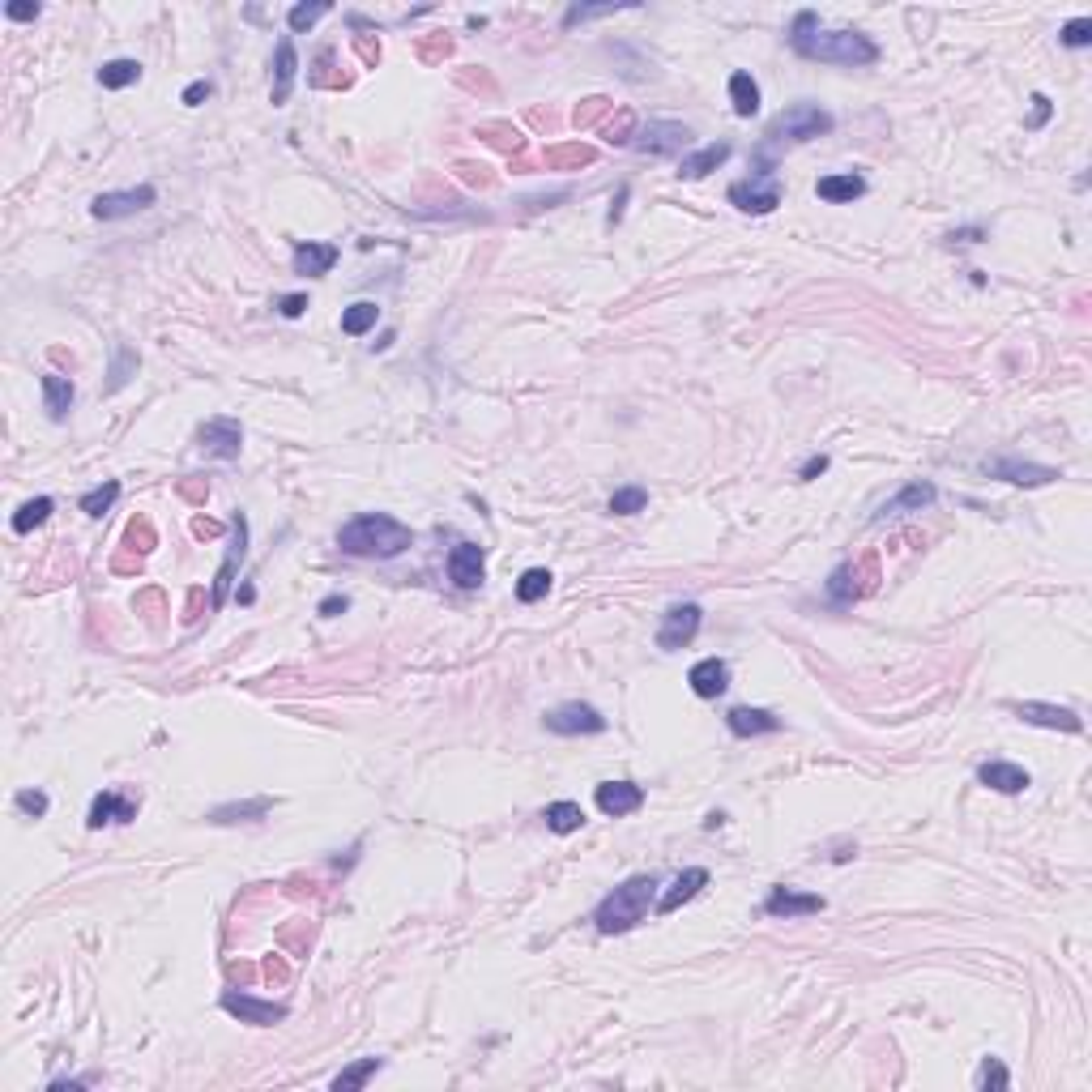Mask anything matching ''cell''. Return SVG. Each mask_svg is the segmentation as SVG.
I'll return each instance as SVG.
<instances>
[{
  "label": "cell",
  "instance_id": "cell-1",
  "mask_svg": "<svg viewBox=\"0 0 1092 1092\" xmlns=\"http://www.w3.org/2000/svg\"><path fill=\"white\" fill-rule=\"evenodd\" d=\"M790 47L802 56V60L841 64V69H866V64L880 60V47H875V39L858 35V30H824L811 9H802L798 18H794Z\"/></svg>",
  "mask_w": 1092,
  "mask_h": 1092
},
{
  "label": "cell",
  "instance_id": "cell-2",
  "mask_svg": "<svg viewBox=\"0 0 1092 1092\" xmlns=\"http://www.w3.org/2000/svg\"><path fill=\"white\" fill-rule=\"evenodd\" d=\"M338 546L359 560H393V555L414 546V533L389 512H363L338 529Z\"/></svg>",
  "mask_w": 1092,
  "mask_h": 1092
},
{
  "label": "cell",
  "instance_id": "cell-3",
  "mask_svg": "<svg viewBox=\"0 0 1092 1092\" xmlns=\"http://www.w3.org/2000/svg\"><path fill=\"white\" fill-rule=\"evenodd\" d=\"M658 897V875H631L614 892H606L602 905L594 909V922L602 934H628L631 926L645 922L648 905Z\"/></svg>",
  "mask_w": 1092,
  "mask_h": 1092
},
{
  "label": "cell",
  "instance_id": "cell-4",
  "mask_svg": "<svg viewBox=\"0 0 1092 1092\" xmlns=\"http://www.w3.org/2000/svg\"><path fill=\"white\" fill-rule=\"evenodd\" d=\"M836 128L832 111H824L819 103H790L781 116L773 120L768 128V145H802V142H815V137H828Z\"/></svg>",
  "mask_w": 1092,
  "mask_h": 1092
},
{
  "label": "cell",
  "instance_id": "cell-5",
  "mask_svg": "<svg viewBox=\"0 0 1092 1092\" xmlns=\"http://www.w3.org/2000/svg\"><path fill=\"white\" fill-rule=\"evenodd\" d=\"M726 201L743 213H773L781 205V179H777L773 167H760L747 179H734L726 188Z\"/></svg>",
  "mask_w": 1092,
  "mask_h": 1092
},
{
  "label": "cell",
  "instance_id": "cell-6",
  "mask_svg": "<svg viewBox=\"0 0 1092 1092\" xmlns=\"http://www.w3.org/2000/svg\"><path fill=\"white\" fill-rule=\"evenodd\" d=\"M692 128L679 125V120H648V125L636 128V137H631V145H636L640 154H648V159H666V154H687L692 150Z\"/></svg>",
  "mask_w": 1092,
  "mask_h": 1092
},
{
  "label": "cell",
  "instance_id": "cell-7",
  "mask_svg": "<svg viewBox=\"0 0 1092 1092\" xmlns=\"http://www.w3.org/2000/svg\"><path fill=\"white\" fill-rule=\"evenodd\" d=\"M542 726L551 730V734H560V738H577V734H602L606 717L594 709V704L568 700V704H555V709L542 717Z\"/></svg>",
  "mask_w": 1092,
  "mask_h": 1092
},
{
  "label": "cell",
  "instance_id": "cell-8",
  "mask_svg": "<svg viewBox=\"0 0 1092 1092\" xmlns=\"http://www.w3.org/2000/svg\"><path fill=\"white\" fill-rule=\"evenodd\" d=\"M154 201H159L154 184H137V188H125V193H98L90 201V213H94L98 223H116V218H133V213L150 210Z\"/></svg>",
  "mask_w": 1092,
  "mask_h": 1092
},
{
  "label": "cell",
  "instance_id": "cell-9",
  "mask_svg": "<svg viewBox=\"0 0 1092 1092\" xmlns=\"http://www.w3.org/2000/svg\"><path fill=\"white\" fill-rule=\"evenodd\" d=\"M196 445H201L205 457H218V462H235V457L244 453V427L240 418H210V423H201V431H196Z\"/></svg>",
  "mask_w": 1092,
  "mask_h": 1092
},
{
  "label": "cell",
  "instance_id": "cell-10",
  "mask_svg": "<svg viewBox=\"0 0 1092 1092\" xmlns=\"http://www.w3.org/2000/svg\"><path fill=\"white\" fill-rule=\"evenodd\" d=\"M704 623V611L696 602H675L666 614H662V628H658V648H666V653H679V648H687L696 640V631H700Z\"/></svg>",
  "mask_w": 1092,
  "mask_h": 1092
},
{
  "label": "cell",
  "instance_id": "cell-11",
  "mask_svg": "<svg viewBox=\"0 0 1092 1092\" xmlns=\"http://www.w3.org/2000/svg\"><path fill=\"white\" fill-rule=\"evenodd\" d=\"M1012 713L1024 721V726H1041V730H1063V734H1080L1084 717L1075 709H1063V704H1046V700H1016Z\"/></svg>",
  "mask_w": 1092,
  "mask_h": 1092
},
{
  "label": "cell",
  "instance_id": "cell-12",
  "mask_svg": "<svg viewBox=\"0 0 1092 1092\" xmlns=\"http://www.w3.org/2000/svg\"><path fill=\"white\" fill-rule=\"evenodd\" d=\"M223 1012L235 1016L240 1024H252V1029H269V1024H282L286 1016H291L286 1003H265V999H252V995H244V990H227Z\"/></svg>",
  "mask_w": 1092,
  "mask_h": 1092
},
{
  "label": "cell",
  "instance_id": "cell-13",
  "mask_svg": "<svg viewBox=\"0 0 1092 1092\" xmlns=\"http://www.w3.org/2000/svg\"><path fill=\"white\" fill-rule=\"evenodd\" d=\"M231 525H235V538H231V546H227V560H223V568H218V577H213V589H210L213 611L227 602V594H231V585H235V572H240L244 555H248V521H244V512H235Z\"/></svg>",
  "mask_w": 1092,
  "mask_h": 1092
},
{
  "label": "cell",
  "instance_id": "cell-14",
  "mask_svg": "<svg viewBox=\"0 0 1092 1092\" xmlns=\"http://www.w3.org/2000/svg\"><path fill=\"white\" fill-rule=\"evenodd\" d=\"M990 479H1003L1016 482V487H1046V482H1058L1063 474L1054 465H1037V462H1020V457H999V462H986Z\"/></svg>",
  "mask_w": 1092,
  "mask_h": 1092
},
{
  "label": "cell",
  "instance_id": "cell-15",
  "mask_svg": "<svg viewBox=\"0 0 1092 1092\" xmlns=\"http://www.w3.org/2000/svg\"><path fill=\"white\" fill-rule=\"evenodd\" d=\"M137 807H142V798H133V794H125V790H103L94 802H90L86 828H103V824H133V819H137Z\"/></svg>",
  "mask_w": 1092,
  "mask_h": 1092
},
{
  "label": "cell",
  "instance_id": "cell-16",
  "mask_svg": "<svg viewBox=\"0 0 1092 1092\" xmlns=\"http://www.w3.org/2000/svg\"><path fill=\"white\" fill-rule=\"evenodd\" d=\"M824 905L828 900L824 897H815V892H798V888H773L768 892V900H764V914L768 917H807V914H824Z\"/></svg>",
  "mask_w": 1092,
  "mask_h": 1092
},
{
  "label": "cell",
  "instance_id": "cell-17",
  "mask_svg": "<svg viewBox=\"0 0 1092 1092\" xmlns=\"http://www.w3.org/2000/svg\"><path fill=\"white\" fill-rule=\"evenodd\" d=\"M482 572H487V551H482L479 542H457L453 555H448V577H453V585L457 589H479Z\"/></svg>",
  "mask_w": 1092,
  "mask_h": 1092
},
{
  "label": "cell",
  "instance_id": "cell-18",
  "mask_svg": "<svg viewBox=\"0 0 1092 1092\" xmlns=\"http://www.w3.org/2000/svg\"><path fill=\"white\" fill-rule=\"evenodd\" d=\"M594 802H597L602 815L623 819V815H631V811L645 807V790H640L636 781H602V785H597V794H594Z\"/></svg>",
  "mask_w": 1092,
  "mask_h": 1092
},
{
  "label": "cell",
  "instance_id": "cell-19",
  "mask_svg": "<svg viewBox=\"0 0 1092 1092\" xmlns=\"http://www.w3.org/2000/svg\"><path fill=\"white\" fill-rule=\"evenodd\" d=\"M934 499H939V487H934V482H909V487H900L892 499H883L880 512H875V521H892V516L922 512V508H931Z\"/></svg>",
  "mask_w": 1092,
  "mask_h": 1092
},
{
  "label": "cell",
  "instance_id": "cell-20",
  "mask_svg": "<svg viewBox=\"0 0 1092 1092\" xmlns=\"http://www.w3.org/2000/svg\"><path fill=\"white\" fill-rule=\"evenodd\" d=\"M294 77H299V52H294V39L282 35L274 47V86H269V98L274 107H282L294 90Z\"/></svg>",
  "mask_w": 1092,
  "mask_h": 1092
},
{
  "label": "cell",
  "instance_id": "cell-21",
  "mask_svg": "<svg viewBox=\"0 0 1092 1092\" xmlns=\"http://www.w3.org/2000/svg\"><path fill=\"white\" fill-rule=\"evenodd\" d=\"M726 726L734 738H760V734H777L781 730V717L768 709H751V704H738V709L726 713Z\"/></svg>",
  "mask_w": 1092,
  "mask_h": 1092
},
{
  "label": "cell",
  "instance_id": "cell-22",
  "mask_svg": "<svg viewBox=\"0 0 1092 1092\" xmlns=\"http://www.w3.org/2000/svg\"><path fill=\"white\" fill-rule=\"evenodd\" d=\"M977 781L986 785V790H999V794H1024L1033 785V777L1024 773L1020 764H1007V760H986L982 768H977Z\"/></svg>",
  "mask_w": 1092,
  "mask_h": 1092
},
{
  "label": "cell",
  "instance_id": "cell-23",
  "mask_svg": "<svg viewBox=\"0 0 1092 1092\" xmlns=\"http://www.w3.org/2000/svg\"><path fill=\"white\" fill-rule=\"evenodd\" d=\"M700 888H709V870L704 866H687L683 875H675V883H670V892H662L658 897V914H675L679 905H687V900L700 897Z\"/></svg>",
  "mask_w": 1092,
  "mask_h": 1092
},
{
  "label": "cell",
  "instance_id": "cell-24",
  "mask_svg": "<svg viewBox=\"0 0 1092 1092\" xmlns=\"http://www.w3.org/2000/svg\"><path fill=\"white\" fill-rule=\"evenodd\" d=\"M687 683H692V692L700 696V700H717V696L730 687V666L721 658H704L687 670Z\"/></svg>",
  "mask_w": 1092,
  "mask_h": 1092
},
{
  "label": "cell",
  "instance_id": "cell-25",
  "mask_svg": "<svg viewBox=\"0 0 1092 1092\" xmlns=\"http://www.w3.org/2000/svg\"><path fill=\"white\" fill-rule=\"evenodd\" d=\"M338 265V244H294V274L303 277H325L329 269Z\"/></svg>",
  "mask_w": 1092,
  "mask_h": 1092
},
{
  "label": "cell",
  "instance_id": "cell-26",
  "mask_svg": "<svg viewBox=\"0 0 1092 1092\" xmlns=\"http://www.w3.org/2000/svg\"><path fill=\"white\" fill-rule=\"evenodd\" d=\"M39 384H43V406H47V418L52 423H64L73 410V401H77V389H73L69 376L60 372H43L39 376Z\"/></svg>",
  "mask_w": 1092,
  "mask_h": 1092
},
{
  "label": "cell",
  "instance_id": "cell-27",
  "mask_svg": "<svg viewBox=\"0 0 1092 1092\" xmlns=\"http://www.w3.org/2000/svg\"><path fill=\"white\" fill-rule=\"evenodd\" d=\"M730 154H734V145H730V142L700 145L696 154H683V159H679V179H704L709 171H717Z\"/></svg>",
  "mask_w": 1092,
  "mask_h": 1092
},
{
  "label": "cell",
  "instance_id": "cell-28",
  "mask_svg": "<svg viewBox=\"0 0 1092 1092\" xmlns=\"http://www.w3.org/2000/svg\"><path fill=\"white\" fill-rule=\"evenodd\" d=\"M815 196L828 205H849L858 196H866V179L853 176V171H836V176H824L815 184Z\"/></svg>",
  "mask_w": 1092,
  "mask_h": 1092
},
{
  "label": "cell",
  "instance_id": "cell-29",
  "mask_svg": "<svg viewBox=\"0 0 1092 1092\" xmlns=\"http://www.w3.org/2000/svg\"><path fill=\"white\" fill-rule=\"evenodd\" d=\"M730 103H734V116L738 120H751L760 111V86H755L751 73H730Z\"/></svg>",
  "mask_w": 1092,
  "mask_h": 1092
},
{
  "label": "cell",
  "instance_id": "cell-30",
  "mask_svg": "<svg viewBox=\"0 0 1092 1092\" xmlns=\"http://www.w3.org/2000/svg\"><path fill=\"white\" fill-rule=\"evenodd\" d=\"M274 807V798H252V802H227V807H213L210 811V824H240V819H260L265 811Z\"/></svg>",
  "mask_w": 1092,
  "mask_h": 1092
},
{
  "label": "cell",
  "instance_id": "cell-31",
  "mask_svg": "<svg viewBox=\"0 0 1092 1092\" xmlns=\"http://www.w3.org/2000/svg\"><path fill=\"white\" fill-rule=\"evenodd\" d=\"M376 320H380V303L359 299V303H350V308L342 311V333H350V338H363L367 329H376Z\"/></svg>",
  "mask_w": 1092,
  "mask_h": 1092
},
{
  "label": "cell",
  "instance_id": "cell-32",
  "mask_svg": "<svg viewBox=\"0 0 1092 1092\" xmlns=\"http://www.w3.org/2000/svg\"><path fill=\"white\" fill-rule=\"evenodd\" d=\"M376 1071H384V1058H355L346 1071L333 1075V1092H355V1088H363V1084L372 1080Z\"/></svg>",
  "mask_w": 1092,
  "mask_h": 1092
},
{
  "label": "cell",
  "instance_id": "cell-33",
  "mask_svg": "<svg viewBox=\"0 0 1092 1092\" xmlns=\"http://www.w3.org/2000/svg\"><path fill=\"white\" fill-rule=\"evenodd\" d=\"M142 81V64L137 60H107L103 69H98V86L103 90H125V86H137Z\"/></svg>",
  "mask_w": 1092,
  "mask_h": 1092
},
{
  "label": "cell",
  "instance_id": "cell-34",
  "mask_svg": "<svg viewBox=\"0 0 1092 1092\" xmlns=\"http://www.w3.org/2000/svg\"><path fill=\"white\" fill-rule=\"evenodd\" d=\"M542 819H546V828L560 836L577 832L580 824H585V811H580V802H551V807L542 811Z\"/></svg>",
  "mask_w": 1092,
  "mask_h": 1092
},
{
  "label": "cell",
  "instance_id": "cell-35",
  "mask_svg": "<svg viewBox=\"0 0 1092 1092\" xmlns=\"http://www.w3.org/2000/svg\"><path fill=\"white\" fill-rule=\"evenodd\" d=\"M52 508H56V499L52 496H35V499H26V504L13 512V533H30V529H39V525L52 516Z\"/></svg>",
  "mask_w": 1092,
  "mask_h": 1092
},
{
  "label": "cell",
  "instance_id": "cell-36",
  "mask_svg": "<svg viewBox=\"0 0 1092 1092\" xmlns=\"http://www.w3.org/2000/svg\"><path fill=\"white\" fill-rule=\"evenodd\" d=\"M551 572L546 568H529V572H521V580H516V602H525V606H533V602H542V597L551 594Z\"/></svg>",
  "mask_w": 1092,
  "mask_h": 1092
},
{
  "label": "cell",
  "instance_id": "cell-37",
  "mask_svg": "<svg viewBox=\"0 0 1092 1092\" xmlns=\"http://www.w3.org/2000/svg\"><path fill=\"white\" fill-rule=\"evenodd\" d=\"M329 13H333L329 0H311V5H291V9H286V26H291L294 35H303V30H311L320 18H329Z\"/></svg>",
  "mask_w": 1092,
  "mask_h": 1092
},
{
  "label": "cell",
  "instance_id": "cell-38",
  "mask_svg": "<svg viewBox=\"0 0 1092 1092\" xmlns=\"http://www.w3.org/2000/svg\"><path fill=\"white\" fill-rule=\"evenodd\" d=\"M137 367H142V359H137V350H128L125 342L116 346V359H111V380H107V393H120L128 380L137 376Z\"/></svg>",
  "mask_w": 1092,
  "mask_h": 1092
},
{
  "label": "cell",
  "instance_id": "cell-39",
  "mask_svg": "<svg viewBox=\"0 0 1092 1092\" xmlns=\"http://www.w3.org/2000/svg\"><path fill=\"white\" fill-rule=\"evenodd\" d=\"M546 167H555V171H563V167H589L594 162V150L589 145H580V142H572V145H555V150H546Z\"/></svg>",
  "mask_w": 1092,
  "mask_h": 1092
},
{
  "label": "cell",
  "instance_id": "cell-40",
  "mask_svg": "<svg viewBox=\"0 0 1092 1092\" xmlns=\"http://www.w3.org/2000/svg\"><path fill=\"white\" fill-rule=\"evenodd\" d=\"M116 499H120V482L107 479L103 487H94V491H86V496H81V512H86V516H107Z\"/></svg>",
  "mask_w": 1092,
  "mask_h": 1092
},
{
  "label": "cell",
  "instance_id": "cell-41",
  "mask_svg": "<svg viewBox=\"0 0 1092 1092\" xmlns=\"http://www.w3.org/2000/svg\"><path fill=\"white\" fill-rule=\"evenodd\" d=\"M636 128H640V125H636V111H631V107H619V111H614V120H606V125H602V137H606L611 145H631Z\"/></svg>",
  "mask_w": 1092,
  "mask_h": 1092
},
{
  "label": "cell",
  "instance_id": "cell-42",
  "mask_svg": "<svg viewBox=\"0 0 1092 1092\" xmlns=\"http://www.w3.org/2000/svg\"><path fill=\"white\" fill-rule=\"evenodd\" d=\"M645 504H648V491H645V487H619L606 508H611L614 516H636V512H645Z\"/></svg>",
  "mask_w": 1092,
  "mask_h": 1092
},
{
  "label": "cell",
  "instance_id": "cell-43",
  "mask_svg": "<svg viewBox=\"0 0 1092 1092\" xmlns=\"http://www.w3.org/2000/svg\"><path fill=\"white\" fill-rule=\"evenodd\" d=\"M479 133L487 137L491 145H499V150H508V154H516L525 145V137L516 133L512 125H504V120H491V125H479Z\"/></svg>",
  "mask_w": 1092,
  "mask_h": 1092
},
{
  "label": "cell",
  "instance_id": "cell-44",
  "mask_svg": "<svg viewBox=\"0 0 1092 1092\" xmlns=\"http://www.w3.org/2000/svg\"><path fill=\"white\" fill-rule=\"evenodd\" d=\"M973 1088H1012V1075H1007V1067L999 1063V1058H982V1067H977L973 1075Z\"/></svg>",
  "mask_w": 1092,
  "mask_h": 1092
},
{
  "label": "cell",
  "instance_id": "cell-45",
  "mask_svg": "<svg viewBox=\"0 0 1092 1092\" xmlns=\"http://www.w3.org/2000/svg\"><path fill=\"white\" fill-rule=\"evenodd\" d=\"M1058 43L1071 47V52L1088 47V43H1092V18H1071L1063 30H1058Z\"/></svg>",
  "mask_w": 1092,
  "mask_h": 1092
},
{
  "label": "cell",
  "instance_id": "cell-46",
  "mask_svg": "<svg viewBox=\"0 0 1092 1092\" xmlns=\"http://www.w3.org/2000/svg\"><path fill=\"white\" fill-rule=\"evenodd\" d=\"M611 107H614L611 98H585V103H580L577 111H572V125H577V128H594L597 120H602L606 111H611Z\"/></svg>",
  "mask_w": 1092,
  "mask_h": 1092
},
{
  "label": "cell",
  "instance_id": "cell-47",
  "mask_svg": "<svg viewBox=\"0 0 1092 1092\" xmlns=\"http://www.w3.org/2000/svg\"><path fill=\"white\" fill-rule=\"evenodd\" d=\"M619 9H631V5H572L563 13V26H577V22H589V18H611Z\"/></svg>",
  "mask_w": 1092,
  "mask_h": 1092
},
{
  "label": "cell",
  "instance_id": "cell-48",
  "mask_svg": "<svg viewBox=\"0 0 1092 1092\" xmlns=\"http://www.w3.org/2000/svg\"><path fill=\"white\" fill-rule=\"evenodd\" d=\"M13 802H18V811H22V815H30V819H43L47 807H52L43 790H18V798H13Z\"/></svg>",
  "mask_w": 1092,
  "mask_h": 1092
},
{
  "label": "cell",
  "instance_id": "cell-49",
  "mask_svg": "<svg viewBox=\"0 0 1092 1092\" xmlns=\"http://www.w3.org/2000/svg\"><path fill=\"white\" fill-rule=\"evenodd\" d=\"M125 538H128V546H133V551H142V555L154 551V529H150V521H145V516H137V521L128 525Z\"/></svg>",
  "mask_w": 1092,
  "mask_h": 1092
},
{
  "label": "cell",
  "instance_id": "cell-50",
  "mask_svg": "<svg viewBox=\"0 0 1092 1092\" xmlns=\"http://www.w3.org/2000/svg\"><path fill=\"white\" fill-rule=\"evenodd\" d=\"M39 13L43 9H39L35 0H9V5H5V18H13V22H35Z\"/></svg>",
  "mask_w": 1092,
  "mask_h": 1092
},
{
  "label": "cell",
  "instance_id": "cell-51",
  "mask_svg": "<svg viewBox=\"0 0 1092 1092\" xmlns=\"http://www.w3.org/2000/svg\"><path fill=\"white\" fill-rule=\"evenodd\" d=\"M1050 111H1054V103H1050V98L1037 90V94H1033V116H1029V125H1024V128H1033V133H1037V128L1050 120Z\"/></svg>",
  "mask_w": 1092,
  "mask_h": 1092
},
{
  "label": "cell",
  "instance_id": "cell-52",
  "mask_svg": "<svg viewBox=\"0 0 1092 1092\" xmlns=\"http://www.w3.org/2000/svg\"><path fill=\"white\" fill-rule=\"evenodd\" d=\"M277 311H282L286 320L303 316V311H308V294H282V299H277Z\"/></svg>",
  "mask_w": 1092,
  "mask_h": 1092
},
{
  "label": "cell",
  "instance_id": "cell-53",
  "mask_svg": "<svg viewBox=\"0 0 1092 1092\" xmlns=\"http://www.w3.org/2000/svg\"><path fill=\"white\" fill-rule=\"evenodd\" d=\"M346 606H350V597H346V594H329L325 602L316 606V614H325V619H338V614L346 611Z\"/></svg>",
  "mask_w": 1092,
  "mask_h": 1092
},
{
  "label": "cell",
  "instance_id": "cell-54",
  "mask_svg": "<svg viewBox=\"0 0 1092 1092\" xmlns=\"http://www.w3.org/2000/svg\"><path fill=\"white\" fill-rule=\"evenodd\" d=\"M355 52L363 56V64H372V69H376V60H380V43H376L372 35H359V39H355Z\"/></svg>",
  "mask_w": 1092,
  "mask_h": 1092
},
{
  "label": "cell",
  "instance_id": "cell-55",
  "mask_svg": "<svg viewBox=\"0 0 1092 1092\" xmlns=\"http://www.w3.org/2000/svg\"><path fill=\"white\" fill-rule=\"evenodd\" d=\"M210 94H213V81H193V86L184 90V107H201Z\"/></svg>",
  "mask_w": 1092,
  "mask_h": 1092
},
{
  "label": "cell",
  "instance_id": "cell-56",
  "mask_svg": "<svg viewBox=\"0 0 1092 1092\" xmlns=\"http://www.w3.org/2000/svg\"><path fill=\"white\" fill-rule=\"evenodd\" d=\"M179 496L193 499V504H201V499L210 496V482H205V479H188V482H179Z\"/></svg>",
  "mask_w": 1092,
  "mask_h": 1092
},
{
  "label": "cell",
  "instance_id": "cell-57",
  "mask_svg": "<svg viewBox=\"0 0 1092 1092\" xmlns=\"http://www.w3.org/2000/svg\"><path fill=\"white\" fill-rule=\"evenodd\" d=\"M457 171H462V179H470V184H491L487 167H479V162H457Z\"/></svg>",
  "mask_w": 1092,
  "mask_h": 1092
},
{
  "label": "cell",
  "instance_id": "cell-58",
  "mask_svg": "<svg viewBox=\"0 0 1092 1092\" xmlns=\"http://www.w3.org/2000/svg\"><path fill=\"white\" fill-rule=\"evenodd\" d=\"M824 470H828V457L819 453V457H811V462L802 465V474H798V479H802V482H811V479H819V474H824Z\"/></svg>",
  "mask_w": 1092,
  "mask_h": 1092
},
{
  "label": "cell",
  "instance_id": "cell-59",
  "mask_svg": "<svg viewBox=\"0 0 1092 1092\" xmlns=\"http://www.w3.org/2000/svg\"><path fill=\"white\" fill-rule=\"evenodd\" d=\"M445 52H448V39H445V35H440V39H431V43H423V47H418V56H423V60H435V56H445Z\"/></svg>",
  "mask_w": 1092,
  "mask_h": 1092
},
{
  "label": "cell",
  "instance_id": "cell-60",
  "mask_svg": "<svg viewBox=\"0 0 1092 1092\" xmlns=\"http://www.w3.org/2000/svg\"><path fill=\"white\" fill-rule=\"evenodd\" d=\"M265 977H269V982H286V965L277 956H269L265 960Z\"/></svg>",
  "mask_w": 1092,
  "mask_h": 1092
},
{
  "label": "cell",
  "instance_id": "cell-61",
  "mask_svg": "<svg viewBox=\"0 0 1092 1092\" xmlns=\"http://www.w3.org/2000/svg\"><path fill=\"white\" fill-rule=\"evenodd\" d=\"M623 201H628V188H619V196H614L611 213H606V223H611V227H614V223H619V218H623Z\"/></svg>",
  "mask_w": 1092,
  "mask_h": 1092
},
{
  "label": "cell",
  "instance_id": "cell-62",
  "mask_svg": "<svg viewBox=\"0 0 1092 1092\" xmlns=\"http://www.w3.org/2000/svg\"><path fill=\"white\" fill-rule=\"evenodd\" d=\"M193 533H196V538H210V533H218V521H205V516H196Z\"/></svg>",
  "mask_w": 1092,
  "mask_h": 1092
}]
</instances>
